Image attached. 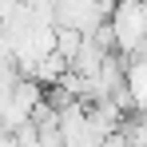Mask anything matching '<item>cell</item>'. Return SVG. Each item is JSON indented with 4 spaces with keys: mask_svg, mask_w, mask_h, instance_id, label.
<instances>
[{
    "mask_svg": "<svg viewBox=\"0 0 147 147\" xmlns=\"http://www.w3.org/2000/svg\"><path fill=\"white\" fill-rule=\"evenodd\" d=\"M111 28H115V44L127 60H139L147 48V0H119L115 16H111Z\"/></svg>",
    "mask_w": 147,
    "mask_h": 147,
    "instance_id": "cell-1",
    "label": "cell"
}]
</instances>
